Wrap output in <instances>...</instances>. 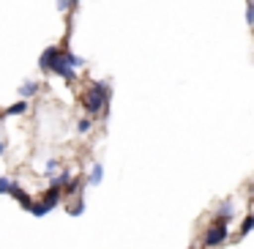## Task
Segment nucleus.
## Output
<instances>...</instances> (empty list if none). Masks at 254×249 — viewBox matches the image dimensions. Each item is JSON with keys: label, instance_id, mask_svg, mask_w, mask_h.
I'll return each mask as SVG.
<instances>
[{"label": "nucleus", "instance_id": "1", "mask_svg": "<svg viewBox=\"0 0 254 249\" xmlns=\"http://www.w3.org/2000/svg\"><path fill=\"white\" fill-rule=\"evenodd\" d=\"M82 107L88 115H107V107H110V85L107 83H93L88 90L82 93Z\"/></svg>", "mask_w": 254, "mask_h": 249}, {"label": "nucleus", "instance_id": "2", "mask_svg": "<svg viewBox=\"0 0 254 249\" xmlns=\"http://www.w3.org/2000/svg\"><path fill=\"white\" fill-rule=\"evenodd\" d=\"M227 238H230V227H227V219L216 216V219L208 225L205 236H202V247H205V249H216V247H221Z\"/></svg>", "mask_w": 254, "mask_h": 249}, {"label": "nucleus", "instance_id": "3", "mask_svg": "<svg viewBox=\"0 0 254 249\" xmlns=\"http://www.w3.org/2000/svg\"><path fill=\"white\" fill-rule=\"evenodd\" d=\"M52 74H58V77L63 80H77V66H71V61L66 58V50H61V55H58V61L52 63Z\"/></svg>", "mask_w": 254, "mask_h": 249}, {"label": "nucleus", "instance_id": "4", "mask_svg": "<svg viewBox=\"0 0 254 249\" xmlns=\"http://www.w3.org/2000/svg\"><path fill=\"white\" fill-rule=\"evenodd\" d=\"M58 55H61V47H47V50L41 52V58H39L41 72H52V63L58 61Z\"/></svg>", "mask_w": 254, "mask_h": 249}, {"label": "nucleus", "instance_id": "5", "mask_svg": "<svg viewBox=\"0 0 254 249\" xmlns=\"http://www.w3.org/2000/svg\"><path fill=\"white\" fill-rule=\"evenodd\" d=\"M11 194H14V197H17V200H19V205H22L25 211H30V208H33V205H36V203H33V197H30V194L25 192V189L19 186L17 181H14V189H11Z\"/></svg>", "mask_w": 254, "mask_h": 249}, {"label": "nucleus", "instance_id": "6", "mask_svg": "<svg viewBox=\"0 0 254 249\" xmlns=\"http://www.w3.org/2000/svg\"><path fill=\"white\" fill-rule=\"evenodd\" d=\"M61 194H63V192H61V189H58V186H50V189H47V192H44V197H41V203H44L47 208L52 211V208H55L58 203H61Z\"/></svg>", "mask_w": 254, "mask_h": 249}, {"label": "nucleus", "instance_id": "7", "mask_svg": "<svg viewBox=\"0 0 254 249\" xmlns=\"http://www.w3.org/2000/svg\"><path fill=\"white\" fill-rule=\"evenodd\" d=\"M68 183H71V175H68V172H61V175H55L50 181V186H58V189H66Z\"/></svg>", "mask_w": 254, "mask_h": 249}, {"label": "nucleus", "instance_id": "8", "mask_svg": "<svg viewBox=\"0 0 254 249\" xmlns=\"http://www.w3.org/2000/svg\"><path fill=\"white\" fill-rule=\"evenodd\" d=\"M232 214H235V205H232V200H224V203L219 205V216H221V219H230Z\"/></svg>", "mask_w": 254, "mask_h": 249}, {"label": "nucleus", "instance_id": "9", "mask_svg": "<svg viewBox=\"0 0 254 249\" xmlns=\"http://www.w3.org/2000/svg\"><path fill=\"white\" fill-rule=\"evenodd\" d=\"M25 110H28V101H17V104L6 107V112H3V115H22Z\"/></svg>", "mask_w": 254, "mask_h": 249}, {"label": "nucleus", "instance_id": "10", "mask_svg": "<svg viewBox=\"0 0 254 249\" xmlns=\"http://www.w3.org/2000/svg\"><path fill=\"white\" fill-rule=\"evenodd\" d=\"M19 93H22L25 99H28V96H36V93H39V83H33V80H30V83H25L22 88H19Z\"/></svg>", "mask_w": 254, "mask_h": 249}, {"label": "nucleus", "instance_id": "11", "mask_svg": "<svg viewBox=\"0 0 254 249\" xmlns=\"http://www.w3.org/2000/svg\"><path fill=\"white\" fill-rule=\"evenodd\" d=\"M101 175H104V167H101V165H93V170H90L88 183H101Z\"/></svg>", "mask_w": 254, "mask_h": 249}, {"label": "nucleus", "instance_id": "12", "mask_svg": "<svg viewBox=\"0 0 254 249\" xmlns=\"http://www.w3.org/2000/svg\"><path fill=\"white\" fill-rule=\"evenodd\" d=\"M254 230V214H249L246 219L241 222V236H246V233H252Z\"/></svg>", "mask_w": 254, "mask_h": 249}, {"label": "nucleus", "instance_id": "13", "mask_svg": "<svg viewBox=\"0 0 254 249\" xmlns=\"http://www.w3.org/2000/svg\"><path fill=\"white\" fill-rule=\"evenodd\" d=\"M82 211H85V203H82V197H77V203H74V205H68V214H71V216H79Z\"/></svg>", "mask_w": 254, "mask_h": 249}, {"label": "nucleus", "instance_id": "14", "mask_svg": "<svg viewBox=\"0 0 254 249\" xmlns=\"http://www.w3.org/2000/svg\"><path fill=\"white\" fill-rule=\"evenodd\" d=\"M11 189H14L11 178H0V194H11Z\"/></svg>", "mask_w": 254, "mask_h": 249}, {"label": "nucleus", "instance_id": "15", "mask_svg": "<svg viewBox=\"0 0 254 249\" xmlns=\"http://www.w3.org/2000/svg\"><path fill=\"white\" fill-rule=\"evenodd\" d=\"M90 126H93V123H90V118H82V121L77 123V129H79V134H88L90 132Z\"/></svg>", "mask_w": 254, "mask_h": 249}, {"label": "nucleus", "instance_id": "16", "mask_svg": "<svg viewBox=\"0 0 254 249\" xmlns=\"http://www.w3.org/2000/svg\"><path fill=\"white\" fill-rule=\"evenodd\" d=\"M246 22L254 25V0H249V3H246Z\"/></svg>", "mask_w": 254, "mask_h": 249}, {"label": "nucleus", "instance_id": "17", "mask_svg": "<svg viewBox=\"0 0 254 249\" xmlns=\"http://www.w3.org/2000/svg\"><path fill=\"white\" fill-rule=\"evenodd\" d=\"M71 6H74L71 0H58V8H61V11H68Z\"/></svg>", "mask_w": 254, "mask_h": 249}, {"label": "nucleus", "instance_id": "18", "mask_svg": "<svg viewBox=\"0 0 254 249\" xmlns=\"http://www.w3.org/2000/svg\"><path fill=\"white\" fill-rule=\"evenodd\" d=\"M47 170H50V172H52V170H58V162H55V159H50V162H47Z\"/></svg>", "mask_w": 254, "mask_h": 249}, {"label": "nucleus", "instance_id": "19", "mask_svg": "<svg viewBox=\"0 0 254 249\" xmlns=\"http://www.w3.org/2000/svg\"><path fill=\"white\" fill-rule=\"evenodd\" d=\"M6 154V140H0V156Z\"/></svg>", "mask_w": 254, "mask_h": 249}, {"label": "nucleus", "instance_id": "20", "mask_svg": "<svg viewBox=\"0 0 254 249\" xmlns=\"http://www.w3.org/2000/svg\"><path fill=\"white\" fill-rule=\"evenodd\" d=\"M71 3H74V6H77V3H79V0H71Z\"/></svg>", "mask_w": 254, "mask_h": 249}]
</instances>
